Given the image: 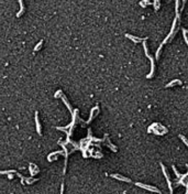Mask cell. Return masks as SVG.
I'll return each mask as SVG.
<instances>
[{
  "mask_svg": "<svg viewBox=\"0 0 188 194\" xmlns=\"http://www.w3.org/2000/svg\"><path fill=\"white\" fill-rule=\"evenodd\" d=\"M19 2H20V11L17 13V17H21V16H22V14L24 13V11H25V10H24L23 1H22V0H19Z\"/></svg>",
  "mask_w": 188,
  "mask_h": 194,
  "instance_id": "7",
  "label": "cell"
},
{
  "mask_svg": "<svg viewBox=\"0 0 188 194\" xmlns=\"http://www.w3.org/2000/svg\"><path fill=\"white\" fill-rule=\"evenodd\" d=\"M183 33H184V39H185V42L187 43V45H188V31H186V30H183Z\"/></svg>",
  "mask_w": 188,
  "mask_h": 194,
  "instance_id": "9",
  "label": "cell"
},
{
  "mask_svg": "<svg viewBox=\"0 0 188 194\" xmlns=\"http://www.w3.org/2000/svg\"><path fill=\"white\" fill-rule=\"evenodd\" d=\"M161 168H162V171H163V173H164V175H165V179H166V181H167V184H168L169 191H171V193H173V186H172V182H171V180H169V175H168V173H167V172H166V169H165L164 164H161Z\"/></svg>",
  "mask_w": 188,
  "mask_h": 194,
  "instance_id": "3",
  "label": "cell"
},
{
  "mask_svg": "<svg viewBox=\"0 0 188 194\" xmlns=\"http://www.w3.org/2000/svg\"><path fill=\"white\" fill-rule=\"evenodd\" d=\"M175 84H181V82L179 80H174V81H172L169 84L166 85V87H172V86H174Z\"/></svg>",
  "mask_w": 188,
  "mask_h": 194,
  "instance_id": "8",
  "label": "cell"
},
{
  "mask_svg": "<svg viewBox=\"0 0 188 194\" xmlns=\"http://www.w3.org/2000/svg\"><path fill=\"white\" fill-rule=\"evenodd\" d=\"M35 124H36V130H38V133H39V135H42V133H41V125H40V120H39L38 111H35Z\"/></svg>",
  "mask_w": 188,
  "mask_h": 194,
  "instance_id": "6",
  "label": "cell"
},
{
  "mask_svg": "<svg viewBox=\"0 0 188 194\" xmlns=\"http://www.w3.org/2000/svg\"><path fill=\"white\" fill-rule=\"evenodd\" d=\"M126 36L130 40H132L134 43H139V42L141 41H145L146 40V38H138V36H134V35H131V34H126Z\"/></svg>",
  "mask_w": 188,
  "mask_h": 194,
  "instance_id": "4",
  "label": "cell"
},
{
  "mask_svg": "<svg viewBox=\"0 0 188 194\" xmlns=\"http://www.w3.org/2000/svg\"><path fill=\"white\" fill-rule=\"evenodd\" d=\"M111 177H112V178H114V179H117V180H120V181H124V182H131V180H130L129 178L122 177V175H120V174H112Z\"/></svg>",
  "mask_w": 188,
  "mask_h": 194,
  "instance_id": "5",
  "label": "cell"
},
{
  "mask_svg": "<svg viewBox=\"0 0 188 194\" xmlns=\"http://www.w3.org/2000/svg\"><path fill=\"white\" fill-rule=\"evenodd\" d=\"M143 46H144V51H145V54H146V56L150 59L151 61V65H152V67H151V72H150V74L147 75V78H151V77H153V74H154V69H155V65H154V60H153V57L148 54L147 52V46H146V43H145V41H143Z\"/></svg>",
  "mask_w": 188,
  "mask_h": 194,
  "instance_id": "1",
  "label": "cell"
},
{
  "mask_svg": "<svg viewBox=\"0 0 188 194\" xmlns=\"http://www.w3.org/2000/svg\"><path fill=\"white\" fill-rule=\"evenodd\" d=\"M64 193V184H62V186H60V194Z\"/></svg>",
  "mask_w": 188,
  "mask_h": 194,
  "instance_id": "13",
  "label": "cell"
},
{
  "mask_svg": "<svg viewBox=\"0 0 188 194\" xmlns=\"http://www.w3.org/2000/svg\"><path fill=\"white\" fill-rule=\"evenodd\" d=\"M173 169H174V172H175V174H176L178 178H181V175H180V174H179V173H178V172H177V170H176V168H175V165H173Z\"/></svg>",
  "mask_w": 188,
  "mask_h": 194,
  "instance_id": "12",
  "label": "cell"
},
{
  "mask_svg": "<svg viewBox=\"0 0 188 194\" xmlns=\"http://www.w3.org/2000/svg\"><path fill=\"white\" fill-rule=\"evenodd\" d=\"M179 138L181 139V140H183V142H184V143H185V144H186L187 147H188V139H187V138H185L183 135H180V136H179Z\"/></svg>",
  "mask_w": 188,
  "mask_h": 194,
  "instance_id": "11",
  "label": "cell"
},
{
  "mask_svg": "<svg viewBox=\"0 0 188 194\" xmlns=\"http://www.w3.org/2000/svg\"><path fill=\"white\" fill-rule=\"evenodd\" d=\"M42 44H43V41H40V42H39L38 45H36V46L34 47V52H35V51H39V50H40L41 46H42Z\"/></svg>",
  "mask_w": 188,
  "mask_h": 194,
  "instance_id": "10",
  "label": "cell"
},
{
  "mask_svg": "<svg viewBox=\"0 0 188 194\" xmlns=\"http://www.w3.org/2000/svg\"><path fill=\"white\" fill-rule=\"evenodd\" d=\"M136 186H140L142 189H145V190H148V191H152V192H156V193H161V191L157 189L155 186H152V185H146V184H143V183H140V182H136Z\"/></svg>",
  "mask_w": 188,
  "mask_h": 194,
  "instance_id": "2",
  "label": "cell"
}]
</instances>
